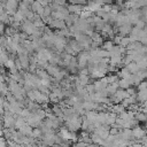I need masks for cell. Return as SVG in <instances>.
<instances>
[{"label":"cell","instance_id":"cell-8","mask_svg":"<svg viewBox=\"0 0 147 147\" xmlns=\"http://www.w3.org/2000/svg\"><path fill=\"white\" fill-rule=\"evenodd\" d=\"M115 96L119 100V102H122V100H124L125 98H129L130 94L127 93L126 90H124V88H118V90L116 91V93H115Z\"/></svg>","mask_w":147,"mask_h":147},{"label":"cell","instance_id":"cell-5","mask_svg":"<svg viewBox=\"0 0 147 147\" xmlns=\"http://www.w3.org/2000/svg\"><path fill=\"white\" fill-rule=\"evenodd\" d=\"M118 85H119V88L126 90V88H129L130 86H132L133 83H132V80H131V77H130V78H119Z\"/></svg>","mask_w":147,"mask_h":147},{"label":"cell","instance_id":"cell-4","mask_svg":"<svg viewBox=\"0 0 147 147\" xmlns=\"http://www.w3.org/2000/svg\"><path fill=\"white\" fill-rule=\"evenodd\" d=\"M67 7H68L70 13L78 14V15H80V13L84 10V6L83 5H78V3H69V5H67Z\"/></svg>","mask_w":147,"mask_h":147},{"label":"cell","instance_id":"cell-24","mask_svg":"<svg viewBox=\"0 0 147 147\" xmlns=\"http://www.w3.org/2000/svg\"><path fill=\"white\" fill-rule=\"evenodd\" d=\"M123 37H124V36H122V34H119V33H116L111 40L114 41V44H115V45H119V44H121V41H122V38H123Z\"/></svg>","mask_w":147,"mask_h":147},{"label":"cell","instance_id":"cell-17","mask_svg":"<svg viewBox=\"0 0 147 147\" xmlns=\"http://www.w3.org/2000/svg\"><path fill=\"white\" fill-rule=\"evenodd\" d=\"M114 46H115V44H114L113 40H106V41H103V44H102V48L106 49V51H108V52H110Z\"/></svg>","mask_w":147,"mask_h":147},{"label":"cell","instance_id":"cell-6","mask_svg":"<svg viewBox=\"0 0 147 147\" xmlns=\"http://www.w3.org/2000/svg\"><path fill=\"white\" fill-rule=\"evenodd\" d=\"M61 69H62V67H60L59 64H51V63H49V65L47 67L46 70H47V72H48L52 77H55V75H56Z\"/></svg>","mask_w":147,"mask_h":147},{"label":"cell","instance_id":"cell-7","mask_svg":"<svg viewBox=\"0 0 147 147\" xmlns=\"http://www.w3.org/2000/svg\"><path fill=\"white\" fill-rule=\"evenodd\" d=\"M78 17H79V15L78 14H74V13H70L67 17H65V23H67V25L68 26H71V25H74L75 23H76V21L78 20Z\"/></svg>","mask_w":147,"mask_h":147},{"label":"cell","instance_id":"cell-25","mask_svg":"<svg viewBox=\"0 0 147 147\" xmlns=\"http://www.w3.org/2000/svg\"><path fill=\"white\" fill-rule=\"evenodd\" d=\"M131 42V38L130 37H126V36H124L123 38H122V41H121V46H124V47H126Z\"/></svg>","mask_w":147,"mask_h":147},{"label":"cell","instance_id":"cell-11","mask_svg":"<svg viewBox=\"0 0 147 147\" xmlns=\"http://www.w3.org/2000/svg\"><path fill=\"white\" fill-rule=\"evenodd\" d=\"M137 100L138 102L142 103L147 100V90H138V93H137Z\"/></svg>","mask_w":147,"mask_h":147},{"label":"cell","instance_id":"cell-16","mask_svg":"<svg viewBox=\"0 0 147 147\" xmlns=\"http://www.w3.org/2000/svg\"><path fill=\"white\" fill-rule=\"evenodd\" d=\"M136 118L139 122H146L147 121V113H145L142 110H139L138 113H136Z\"/></svg>","mask_w":147,"mask_h":147},{"label":"cell","instance_id":"cell-18","mask_svg":"<svg viewBox=\"0 0 147 147\" xmlns=\"http://www.w3.org/2000/svg\"><path fill=\"white\" fill-rule=\"evenodd\" d=\"M106 77H107V80H108V83H109V84H113V83H115V82H118V80H119V77L117 76V74L113 75V74L110 72V75H107Z\"/></svg>","mask_w":147,"mask_h":147},{"label":"cell","instance_id":"cell-26","mask_svg":"<svg viewBox=\"0 0 147 147\" xmlns=\"http://www.w3.org/2000/svg\"><path fill=\"white\" fill-rule=\"evenodd\" d=\"M139 77H141L142 79H145V78H147V69H139L137 72H136Z\"/></svg>","mask_w":147,"mask_h":147},{"label":"cell","instance_id":"cell-1","mask_svg":"<svg viewBox=\"0 0 147 147\" xmlns=\"http://www.w3.org/2000/svg\"><path fill=\"white\" fill-rule=\"evenodd\" d=\"M36 30H37V26L34 25L33 21H31V20L25 18V20L22 22V24H21V31L28 33L29 36L33 34V33L36 32Z\"/></svg>","mask_w":147,"mask_h":147},{"label":"cell","instance_id":"cell-15","mask_svg":"<svg viewBox=\"0 0 147 147\" xmlns=\"http://www.w3.org/2000/svg\"><path fill=\"white\" fill-rule=\"evenodd\" d=\"M125 67H127V69L130 70V72L131 74H136L140 68H139V65H138V63L136 62V61H132L131 63H129L127 65H125Z\"/></svg>","mask_w":147,"mask_h":147},{"label":"cell","instance_id":"cell-27","mask_svg":"<svg viewBox=\"0 0 147 147\" xmlns=\"http://www.w3.org/2000/svg\"><path fill=\"white\" fill-rule=\"evenodd\" d=\"M30 114H31V110H30L29 108H26V107H25V108H23V109H22L21 116H22V117H24V118H26V117H28Z\"/></svg>","mask_w":147,"mask_h":147},{"label":"cell","instance_id":"cell-29","mask_svg":"<svg viewBox=\"0 0 147 147\" xmlns=\"http://www.w3.org/2000/svg\"><path fill=\"white\" fill-rule=\"evenodd\" d=\"M36 0H22V2H24L26 6H29L30 8H31V6H32V3L34 2Z\"/></svg>","mask_w":147,"mask_h":147},{"label":"cell","instance_id":"cell-10","mask_svg":"<svg viewBox=\"0 0 147 147\" xmlns=\"http://www.w3.org/2000/svg\"><path fill=\"white\" fill-rule=\"evenodd\" d=\"M77 76H78L79 83H80L82 85H84V86H86L87 84H90V83H91V80H94V79H92V78H91V76H90V75H83V74H78Z\"/></svg>","mask_w":147,"mask_h":147},{"label":"cell","instance_id":"cell-3","mask_svg":"<svg viewBox=\"0 0 147 147\" xmlns=\"http://www.w3.org/2000/svg\"><path fill=\"white\" fill-rule=\"evenodd\" d=\"M132 134H133V138L137 139V140H140L142 137L146 136V131L139 126V125H136L134 127H132Z\"/></svg>","mask_w":147,"mask_h":147},{"label":"cell","instance_id":"cell-20","mask_svg":"<svg viewBox=\"0 0 147 147\" xmlns=\"http://www.w3.org/2000/svg\"><path fill=\"white\" fill-rule=\"evenodd\" d=\"M48 65H49V62L46 61V60H38V62H37V67L39 69H45L46 70Z\"/></svg>","mask_w":147,"mask_h":147},{"label":"cell","instance_id":"cell-12","mask_svg":"<svg viewBox=\"0 0 147 147\" xmlns=\"http://www.w3.org/2000/svg\"><path fill=\"white\" fill-rule=\"evenodd\" d=\"M124 110H125V107L123 106L122 102H119V103H115V105L111 106V111H114V113L117 114V115H119V114L123 113Z\"/></svg>","mask_w":147,"mask_h":147},{"label":"cell","instance_id":"cell-19","mask_svg":"<svg viewBox=\"0 0 147 147\" xmlns=\"http://www.w3.org/2000/svg\"><path fill=\"white\" fill-rule=\"evenodd\" d=\"M48 98H49V102H52V103H54V105H55V103H59V102H60V100H61V99H60V98H59L54 92H52V91H51V93H49Z\"/></svg>","mask_w":147,"mask_h":147},{"label":"cell","instance_id":"cell-32","mask_svg":"<svg viewBox=\"0 0 147 147\" xmlns=\"http://www.w3.org/2000/svg\"><path fill=\"white\" fill-rule=\"evenodd\" d=\"M145 123H146V129H147V121H146V122H145Z\"/></svg>","mask_w":147,"mask_h":147},{"label":"cell","instance_id":"cell-21","mask_svg":"<svg viewBox=\"0 0 147 147\" xmlns=\"http://www.w3.org/2000/svg\"><path fill=\"white\" fill-rule=\"evenodd\" d=\"M131 80H132L133 85L138 86V85H139V83H140V82H142L144 79H142L141 77H139L137 74H132V75H131Z\"/></svg>","mask_w":147,"mask_h":147},{"label":"cell","instance_id":"cell-33","mask_svg":"<svg viewBox=\"0 0 147 147\" xmlns=\"http://www.w3.org/2000/svg\"><path fill=\"white\" fill-rule=\"evenodd\" d=\"M18 1H22V0H18Z\"/></svg>","mask_w":147,"mask_h":147},{"label":"cell","instance_id":"cell-23","mask_svg":"<svg viewBox=\"0 0 147 147\" xmlns=\"http://www.w3.org/2000/svg\"><path fill=\"white\" fill-rule=\"evenodd\" d=\"M38 90H39L41 93L47 94V95H49V93H51V88H49V87H47V86H46V85H44V84H41V85L38 87Z\"/></svg>","mask_w":147,"mask_h":147},{"label":"cell","instance_id":"cell-28","mask_svg":"<svg viewBox=\"0 0 147 147\" xmlns=\"http://www.w3.org/2000/svg\"><path fill=\"white\" fill-rule=\"evenodd\" d=\"M138 90H147V80H142L139 83V85L137 86Z\"/></svg>","mask_w":147,"mask_h":147},{"label":"cell","instance_id":"cell-14","mask_svg":"<svg viewBox=\"0 0 147 147\" xmlns=\"http://www.w3.org/2000/svg\"><path fill=\"white\" fill-rule=\"evenodd\" d=\"M26 124V119L24 118V117H22L21 115L20 116H17L16 117V121H15V129H21L23 125H25Z\"/></svg>","mask_w":147,"mask_h":147},{"label":"cell","instance_id":"cell-2","mask_svg":"<svg viewBox=\"0 0 147 147\" xmlns=\"http://www.w3.org/2000/svg\"><path fill=\"white\" fill-rule=\"evenodd\" d=\"M132 25H133L132 23H124V24L119 25L118 26V33L122 36H130L132 28H133Z\"/></svg>","mask_w":147,"mask_h":147},{"label":"cell","instance_id":"cell-9","mask_svg":"<svg viewBox=\"0 0 147 147\" xmlns=\"http://www.w3.org/2000/svg\"><path fill=\"white\" fill-rule=\"evenodd\" d=\"M117 76L119 77V78H130L131 77V72H130V70L127 69V67H123V68H121L117 72Z\"/></svg>","mask_w":147,"mask_h":147},{"label":"cell","instance_id":"cell-22","mask_svg":"<svg viewBox=\"0 0 147 147\" xmlns=\"http://www.w3.org/2000/svg\"><path fill=\"white\" fill-rule=\"evenodd\" d=\"M42 7H44V6H42V5H41L39 1H37V0H36V1L32 3V6H31V9H32V10H33V11L37 14V13H38V11H39V10H40Z\"/></svg>","mask_w":147,"mask_h":147},{"label":"cell","instance_id":"cell-31","mask_svg":"<svg viewBox=\"0 0 147 147\" xmlns=\"http://www.w3.org/2000/svg\"><path fill=\"white\" fill-rule=\"evenodd\" d=\"M6 2H7V0H1V6H3V7H5Z\"/></svg>","mask_w":147,"mask_h":147},{"label":"cell","instance_id":"cell-30","mask_svg":"<svg viewBox=\"0 0 147 147\" xmlns=\"http://www.w3.org/2000/svg\"><path fill=\"white\" fill-rule=\"evenodd\" d=\"M53 2H56L59 5H67V0H53Z\"/></svg>","mask_w":147,"mask_h":147},{"label":"cell","instance_id":"cell-13","mask_svg":"<svg viewBox=\"0 0 147 147\" xmlns=\"http://www.w3.org/2000/svg\"><path fill=\"white\" fill-rule=\"evenodd\" d=\"M24 136H32V131H33V127L31 125H29L28 123L25 125H23L21 129H18Z\"/></svg>","mask_w":147,"mask_h":147}]
</instances>
